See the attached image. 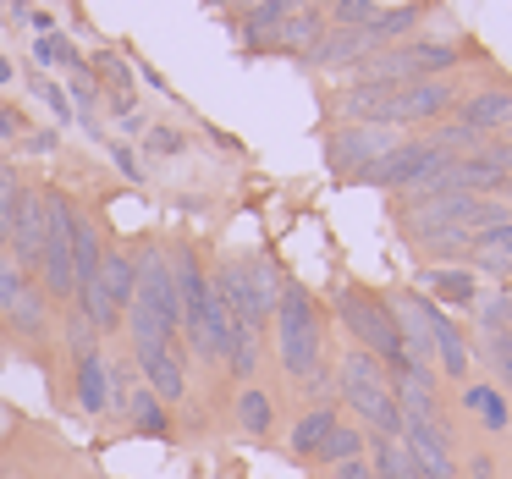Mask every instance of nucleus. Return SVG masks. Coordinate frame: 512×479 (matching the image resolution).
I'll list each match as a JSON object with an SVG mask.
<instances>
[{"label":"nucleus","mask_w":512,"mask_h":479,"mask_svg":"<svg viewBox=\"0 0 512 479\" xmlns=\"http://www.w3.org/2000/svg\"><path fill=\"white\" fill-rule=\"evenodd\" d=\"M457 94L446 78H419V83H353L336 100V111L347 122H375V127H413L435 122L441 111H452Z\"/></svg>","instance_id":"f257e3e1"},{"label":"nucleus","mask_w":512,"mask_h":479,"mask_svg":"<svg viewBox=\"0 0 512 479\" xmlns=\"http://www.w3.org/2000/svg\"><path fill=\"white\" fill-rule=\"evenodd\" d=\"M336 391H342V402L364 419L369 435H402V402H397V391H391V369L380 364L375 353L353 347V353L342 358V369H336Z\"/></svg>","instance_id":"f03ea898"},{"label":"nucleus","mask_w":512,"mask_h":479,"mask_svg":"<svg viewBox=\"0 0 512 479\" xmlns=\"http://www.w3.org/2000/svg\"><path fill=\"white\" fill-rule=\"evenodd\" d=\"M336 314H342V325L353 331V342L364 347V353H375L380 364H391V375H397V369H413L408 347H402V325H397V314H391V298L364 292V287H336Z\"/></svg>","instance_id":"7ed1b4c3"},{"label":"nucleus","mask_w":512,"mask_h":479,"mask_svg":"<svg viewBox=\"0 0 512 479\" xmlns=\"http://www.w3.org/2000/svg\"><path fill=\"white\" fill-rule=\"evenodd\" d=\"M276 347H281V369L292 380H314L320 375V309L298 281H281L276 298Z\"/></svg>","instance_id":"20e7f679"},{"label":"nucleus","mask_w":512,"mask_h":479,"mask_svg":"<svg viewBox=\"0 0 512 479\" xmlns=\"http://www.w3.org/2000/svg\"><path fill=\"white\" fill-rule=\"evenodd\" d=\"M0 325L17 331L23 342H45L50 336V298L12 254H0Z\"/></svg>","instance_id":"39448f33"},{"label":"nucleus","mask_w":512,"mask_h":479,"mask_svg":"<svg viewBox=\"0 0 512 479\" xmlns=\"http://www.w3.org/2000/svg\"><path fill=\"white\" fill-rule=\"evenodd\" d=\"M45 254H39V287L45 298H72L78 281H72V237H78V210H72L67 193L45 188Z\"/></svg>","instance_id":"423d86ee"},{"label":"nucleus","mask_w":512,"mask_h":479,"mask_svg":"<svg viewBox=\"0 0 512 479\" xmlns=\"http://www.w3.org/2000/svg\"><path fill=\"white\" fill-rule=\"evenodd\" d=\"M397 127H375V122H347L336 127L331 138H325V160H331V171H342L347 182L358 177L364 166H375L386 149H397Z\"/></svg>","instance_id":"0eeeda50"},{"label":"nucleus","mask_w":512,"mask_h":479,"mask_svg":"<svg viewBox=\"0 0 512 479\" xmlns=\"http://www.w3.org/2000/svg\"><path fill=\"white\" fill-rule=\"evenodd\" d=\"M435 160H441V149H435L430 138H408V144L386 149V155H380L375 166H364L353 182H364V188H391V193H402L424 166H435Z\"/></svg>","instance_id":"6e6552de"},{"label":"nucleus","mask_w":512,"mask_h":479,"mask_svg":"<svg viewBox=\"0 0 512 479\" xmlns=\"http://www.w3.org/2000/svg\"><path fill=\"white\" fill-rule=\"evenodd\" d=\"M413 309H419L424 331H430V353H435V364H441V375H452V380H468V369H474V358H468V342H463V331L452 325V314H441L430 298H419V292H413Z\"/></svg>","instance_id":"1a4fd4ad"},{"label":"nucleus","mask_w":512,"mask_h":479,"mask_svg":"<svg viewBox=\"0 0 512 479\" xmlns=\"http://www.w3.org/2000/svg\"><path fill=\"white\" fill-rule=\"evenodd\" d=\"M402 441L419 457L424 479H457V457H452V441H446L441 419H402Z\"/></svg>","instance_id":"9d476101"},{"label":"nucleus","mask_w":512,"mask_h":479,"mask_svg":"<svg viewBox=\"0 0 512 479\" xmlns=\"http://www.w3.org/2000/svg\"><path fill=\"white\" fill-rule=\"evenodd\" d=\"M45 232H50V221H45V193H39V188H23V204H17V226H12V243H6V254H12L17 265L28 270V276L39 270Z\"/></svg>","instance_id":"9b49d317"},{"label":"nucleus","mask_w":512,"mask_h":479,"mask_svg":"<svg viewBox=\"0 0 512 479\" xmlns=\"http://www.w3.org/2000/svg\"><path fill=\"white\" fill-rule=\"evenodd\" d=\"M375 34L369 28H331L320 45L309 50V67H358V61L375 56Z\"/></svg>","instance_id":"f8f14e48"},{"label":"nucleus","mask_w":512,"mask_h":479,"mask_svg":"<svg viewBox=\"0 0 512 479\" xmlns=\"http://www.w3.org/2000/svg\"><path fill=\"white\" fill-rule=\"evenodd\" d=\"M457 122L474 127V133H496V127H512V89H485V94H468L457 105Z\"/></svg>","instance_id":"ddd939ff"},{"label":"nucleus","mask_w":512,"mask_h":479,"mask_svg":"<svg viewBox=\"0 0 512 479\" xmlns=\"http://www.w3.org/2000/svg\"><path fill=\"white\" fill-rule=\"evenodd\" d=\"M100 292H105V303H111L116 314H127L133 309V298H138V270H133V254H100Z\"/></svg>","instance_id":"4468645a"},{"label":"nucleus","mask_w":512,"mask_h":479,"mask_svg":"<svg viewBox=\"0 0 512 479\" xmlns=\"http://www.w3.org/2000/svg\"><path fill=\"white\" fill-rule=\"evenodd\" d=\"M303 6H309V0H259V6H248L243 39H248V45H276L281 23H287V17H298Z\"/></svg>","instance_id":"2eb2a0df"},{"label":"nucleus","mask_w":512,"mask_h":479,"mask_svg":"<svg viewBox=\"0 0 512 479\" xmlns=\"http://www.w3.org/2000/svg\"><path fill=\"white\" fill-rule=\"evenodd\" d=\"M369 468H375V479H424L419 457L408 452L402 435H375V446H369Z\"/></svg>","instance_id":"dca6fc26"},{"label":"nucleus","mask_w":512,"mask_h":479,"mask_svg":"<svg viewBox=\"0 0 512 479\" xmlns=\"http://www.w3.org/2000/svg\"><path fill=\"white\" fill-rule=\"evenodd\" d=\"M336 408H325V402H314L309 413H303L298 424H292V457H303V463H314L320 457V446L331 441V430H336Z\"/></svg>","instance_id":"f3484780"},{"label":"nucleus","mask_w":512,"mask_h":479,"mask_svg":"<svg viewBox=\"0 0 512 479\" xmlns=\"http://www.w3.org/2000/svg\"><path fill=\"white\" fill-rule=\"evenodd\" d=\"M419 281L446 303H479V281H474V270H463V265H435V270H424Z\"/></svg>","instance_id":"a211bd4d"},{"label":"nucleus","mask_w":512,"mask_h":479,"mask_svg":"<svg viewBox=\"0 0 512 479\" xmlns=\"http://www.w3.org/2000/svg\"><path fill=\"white\" fill-rule=\"evenodd\" d=\"M72 369H78V402H83V413H105V402H111V386H105L100 353H78V358H72Z\"/></svg>","instance_id":"6ab92c4d"},{"label":"nucleus","mask_w":512,"mask_h":479,"mask_svg":"<svg viewBox=\"0 0 512 479\" xmlns=\"http://www.w3.org/2000/svg\"><path fill=\"white\" fill-rule=\"evenodd\" d=\"M127 419H133V430L155 435V441H171V419H166V402L155 397L149 386H138L133 397H127Z\"/></svg>","instance_id":"aec40b11"},{"label":"nucleus","mask_w":512,"mask_h":479,"mask_svg":"<svg viewBox=\"0 0 512 479\" xmlns=\"http://www.w3.org/2000/svg\"><path fill=\"white\" fill-rule=\"evenodd\" d=\"M320 39H325V17L314 12V6H303L298 17H287V23H281L276 45H281V50H303V56H309V50L320 45Z\"/></svg>","instance_id":"412c9836"},{"label":"nucleus","mask_w":512,"mask_h":479,"mask_svg":"<svg viewBox=\"0 0 512 479\" xmlns=\"http://www.w3.org/2000/svg\"><path fill=\"white\" fill-rule=\"evenodd\" d=\"M463 408L474 413L485 430H507V424H512V408H507V397H501L496 386H468L463 391Z\"/></svg>","instance_id":"4be33fe9"},{"label":"nucleus","mask_w":512,"mask_h":479,"mask_svg":"<svg viewBox=\"0 0 512 479\" xmlns=\"http://www.w3.org/2000/svg\"><path fill=\"white\" fill-rule=\"evenodd\" d=\"M237 424H243L248 435H270V424H276V402H270V391L243 386V397H237Z\"/></svg>","instance_id":"5701e85b"},{"label":"nucleus","mask_w":512,"mask_h":479,"mask_svg":"<svg viewBox=\"0 0 512 479\" xmlns=\"http://www.w3.org/2000/svg\"><path fill=\"white\" fill-rule=\"evenodd\" d=\"M347 457H364V430H358V424H336L331 441L320 446V457H314V463L336 468V463H347Z\"/></svg>","instance_id":"b1692460"},{"label":"nucleus","mask_w":512,"mask_h":479,"mask_svg":"<svg viewBox=\"0 0 512 479\" xmlns=\"http://www.w3.org/2000/svg\"><path fill=\"white\" fill-rule=\"evenodd\" d=\"M17 204H23V182L0 166V248L12 243V226H17Z\"/></svg>","instance_id":"393cba45"},{"label":"nucleus","mask_w":512,"mask_h":479,"mask_svg":"<svg viewBox=\"0 0 512 479\" xmlns=\"http://www.w3.org/2000/svg\"><path fill=\"white\" fill-rule=\"evenodd\" d=\"M474 309H479V331H512V287H501L496 292V298H479L474 303Z\"/></svg>","instance_id":"a878e982"},{"label":"nucleus","mask_w":512,"mask_h":479,"mask_svg":"<svg viewBox=\"0 0 512 479\" xmlns=\"http://www.w3.org/2000/svg\"><path fill=\"white\" fill-rule=\"evenodd\" d=\"M413 23H419V12H413V6H397V12H375V23H369V34H375V45H380V50H386V39L408 34Z\"/></svg>","instance_id":"bb28decb"},{"label":"nucleus","mask_w":512,"mask_h":479,"mask_svg":"<svg viewBox=\"0 0 512 479\" xmlns=\"http://www.w3.org/2000/svg\"><path fill=\"white\" fill-rule=\"evenodd\" d=\"M485 364L496 369L501 386H512V331H490L485 336Z\"/></svg>","instance_id":"cd10ccee"},{"label":"nucleus","mask_w":512,"mask_h":479,"mask_svg":"<svg viewBox=\"0 0 512 479\" xmlns=\"http://www.w3.org/2000/svg\"><path fill=\"white\" fill-rule=\"evenodd\" d=\"M375 12H380L375 0H336V6H331L336 28H369V23H375Z\"/></svg>","instance_id":"c85d7f7f"},{"label":"nucleus","mask_w":512,"mask_h":479,"mask_svg":"<svg viewBox=\"0 0 512 479\" xmlns=\"http://www.w3.org/2000/svg\"><path fill=\"white\" fill-rule=\"evenodd\" d=\"M331 479H375V468H369V457H347L331 468Z\"/></svg>","instance_id":"c756f323"},{"label":"nucleus","mask_w":512,"mask_h":479,"mask_svg":"<svg viewBox=\"0 0 512 479\" xmlns=\"http://www.w3.org/2000/svg\"><path fill=\"white\" fill-rule=\"evenodd\" d=\"M149 149H155V155H177V149H182V138L160 127V133H149Z\"/></svg>","instance_id":"7c9ffc66"},{"label":"nucleus","mask_w":512,"mask_h":479,"mask_svg":"<svg viewBox=\"0 0 512 479\" xmlns=\"http://www.w3.org/2000/svg\"><path fill=\"white\" fill-rule=\"evenodd\" d=\"M61 56H67V45H61V39H39V61H61Z\"/></svg>","instance_id":"2f4dec72"},{"label":"nucleus","mask_w":512,"mask_h":479,"mask_svg":"<svg viewBox=\"0 0 512 479\" xmlns=\"http://www.w3.org/2000/svg\"><path fill=\"white\" fill-rule=\"evenodd\" d=\"M468 474H474V479H496V463H490V457H485V452H479V457H474V463H468Z\"/></svg>","instance_id":"473e14b6"},{"label":"nucleus","mask_w":512,"mask_h":479,"mask_svg":"<svg viewBox=\"0 0 512 479\" xmlns=\"http://www.w3.org/2000/svg\"><path fill=\"white\" fill-rule=\"evenodd\" d=\"M0 133H6V138L17 133V116H12V111H0Z\"/></svg>","instance_id":"72a5a7b5"},{"label":"nucleus","mask_w":512,"mask_h":479,"mask_svg":"<svg viewBox=\"0 0 512 479\" xmlns=\"http://www.w3.org/2000/svg\"><path fill=\"white\" fill-rule=\"evenodd\" d=\"M496 193H512V171H507V177H501V188Z\"/></svg>","instance_id":"f704fd0d"},{"label":"nucleus","mask_w":512,"mask_h":479,"mask_svg":"<svg viewBox=\"0 0 512 479\" xmlns=\"http://www.w3.org/2000/svg\"><path fill=\"white\" fill-rule=\"evenodd\" d=\"M6 78H12V67H6V61H0V83H6Z\"/></svg>","instance_id":"c9c22d12"}]
</instances>
